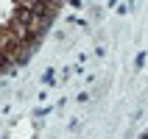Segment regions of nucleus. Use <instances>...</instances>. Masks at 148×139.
<instances>
[{
  "mask_svg": "<svg viewBox=\"0 0 148 139\" xmlns=\"http://www.w3.org/2000/svg\"><path fill=\"white\" fill-rule=\"evenodd\" d=\"M11 20H14V22H20V25H25V28H34V25L39 22V20H36V14H34L31 8H25V6H14Z\"/></svg>",
  "mask_w": 148,
  "mask_h": 139,
  "instance_id": "obj_1",
  "label": "nucleus"
},
{
  "mask_svg": "<svg viewBox=\"0 0 148 139\" xmlns=\"http://www.w3.org/2000/svg\"><path fill=\"white\" fill-rule=\"evenodd\" d=\"M140 139H148V134H143V136H140Z\"/></svg>",
  "mask_w": 148,
  "mask_h": 139,
  "instance_id": "obj_2",
  "label": "nucleus"
}]
</instances>
